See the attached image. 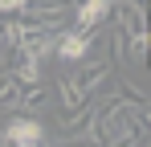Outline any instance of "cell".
I'll list each match as a JSON object with an SVG mask.
<instances>
[{
	"mask_svg": "<svg viewBox=\"0 0 151 147\" xmlns=\"http://www.w3.org/2000/svg\"><path fill=\"white\" fill-rule=\"evenodd\" d=\"M110 70H114L110 61H90V66H82L78 74L61 78V82H57V102H61V110H65V115H78L82 106H90V102L98 98V90L106 86Z\"/></svg>",
	"mask_w": 151,
	"mask_h": 147,
	"instance_id": "1",
	"label": "cell"
},
{
	"mask_svg": "<svg viewBox=\"0 0 151 147\" xmlns=\"http://www.w3.org/2000/svg\"><path fill=\"white\" fill-rule=\"evenodd\" d=\"M94 37H98V29H78V24L74 29H61L53 53H57L61 61H86L90 49H94Z\"/></svg>",
	"mask_w": 151,
	"mask_h": 147,
	"instance_id": "2",
	"label": "cell"
},
{
	"mask_svg": "<svg viewBox=\"0 0 151 147\" xmlns=\"http://www.w3.org/2000/svg\"><path fill=\"white\" fill-rule=\"evenodd\" d=\"M110 12H114V21H119V29H123L127 37L147 33V12H143L139 0H110Z\"/></svg>",
	"mask_w": 151,
	"mask_h": 147,
	"instance_id": "3",
	"label": "cell"
},
{
	"mask_svg": "<svg viewBox=\"0 0 151 147\" xmlns=\"http://www.w3.org/2000/svg\"><path fill=\"white\" fill-rule=\"evenodd\" d=\"M0 135H4L8 147H21V143H41L45 139V127L33 119V115H21V119H12L8 127H0Z\"/></svg>",
	"mask_w": 151,
	"mask_h": 147,
	"instance_id": "4",
	"label": "cell"
},
{
	"mask_svg": "<svg viewBox=\"0 0 151 147\" xmlns=\"http://www.w3.org/2000/svg\"><path fill=\"white\" fill-rule=\"evenodd\" d=\"M106 17H110V0H78L74 24L78 29H98Z\"/></svg>",
	"mask_w": 151,
	"mask_h": 147,
	"instance_id": "5",
	"label": "cell"
},
{
	"mask_svg": "<svg viewBox=\"0 0 151 147\" xmlns=\"http://www.w3.org/2000/svg\"><path fill=\"white\" fill-rule=\"evenodd\" d=\"M41 106H49V86H41V82H29L25 90H21V102H17V110H25V115H37Z\"/></svg>",
	"mask_w": 151,
	"mask_h": 147,
	"instance_id": "6",
	"label": "cell"
},
{
	"mask_svg": "<svg viewBox=\"0 0 151 147\" xmlns=\"http://www.w3.org/2000/svg\"><path fill=\"white\" fill-rule=\"evenodd\" d=\"M21 90H25V82H21V78H12V74H0V106L17 110V102H21Z\"/></svg>",
	"mask_w": 151,
	"mask_h": 147,
	"instance_id": "7",
	"label": "cell"
},
{
	"mask_svg": "<svg viewBox=\"0 0 151 147\" xmlns=\"http://www.w3.org/2000/svg\"><path fill=\"white\" fill-rule=\"evenodd\" d=\"M17 41H21V24L17 21H0V53L8 45H17Z\"/></svg>",
	"mask_w": 151,
	"mask_h": 147,
	"instance_id": "8",
	"label": "cell"
},
{
	"mask_svg": "<svg viewBox=\"0 0 151 147\" xmlns=\"http://www.w3.org/2000/svg\"><path fill=\"white\" fill-rule=\"evenodd\" d=\"M29 8V0H0V12H21Z\"/></svg>",
	"mask_w": 151,
	"mask_h": 147,
	"instance_id": "9",
	"label": "cell"
},
{
	"mask_svg": "<svg viewBox=\"0 0 151 147\" xmlns=\"http://www.w3.org/2000/svg\"><path fill=\"white\" fill-rule=\"evenodd\" d=\"M21 147H45V139H41V143H21Z\"/></svg>",
	"mask_w": 151,
	"mask_h": 147,
	"instance_id": "10",
	"label": "cell"
}]
</instances>
